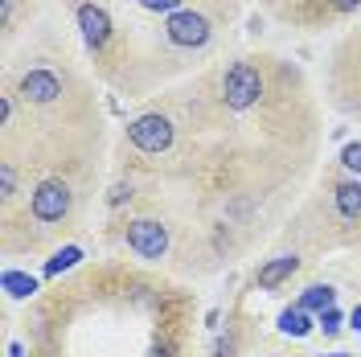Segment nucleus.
Masks as SVG:
<instances>
[{"mask_svg":"<svg viewBox=\"0 0 361 357\" xmlns=\"http://www.w3.org/2000/svg\"><path fill=\"white\" fill-rule=\"evenodd\" d=\"M222 99L230 111H247L255 107L259 99H263V78H259V70L247 66V62H238V66L226 70V83H222Z\"/></svg>","mask_w":361,"mask_h":357,"instance_id":"1","label":"nucleus"},{"mask_svg":"<svg viewBox=\"0 0 361 357\" xmlns=\"http://www.w3.org/2000/svg\"><path fill=\"white\" fill-rule=\"evenodd\" d=\"M128 135L140 152H169L173 148V123L164 115H140L128 123Z\"/></svg>","mask_w":361,"mask_h":357,"instance_id":"2","label":"nucleus"},{"mask_svg":"<svg viewBox=\"0 0 361 357\" xmlns=\"http://www.w3.org/2000/svg\"><path fill=\"white\" fill-rule=\"evenodd\" d=\"M164 33H169V42L180 45V49H202L209 42V21H205L202 13H193V8H180L173 13L169 21H164Z\"/></svg>","mask_w":361,"mask_h":357,"instance_id":"3","label":"nucleus"},{"mask_svg":"<svg viewBox=\"0 0 361 357\" xmlns=\"http://www.w3.org/2000/svg\"><path fill=\"white\" fill-rule=\"evenodd\" d=\"M70 214V189L62 181H42L33 189V218L42 222H62Z\"/></svg>","mask_w":361,"mask_h":357,"instance_id":"4","label":"nucleus"},{"mask_svg":"<svg viewBox=\"0 0 361 357\" xmlns=\"http://www.w3.org/2000/svg\"><path fill=\"white\" fill-rule=\"evenodd\" d=\"M128 246H132L140 259H160L169 250V230L152 218H140V222L128 226Z\"/></svg>","mask_w":361,"mask_h":357,"instance_id":"5","label":"nucleus"},{"mask_svg":"<svg viewBox=\"0 0 361 357\" xmlns=\"http://www.w3.org/2000/svg\"><path fill=\"white\" fill-rule=\"evenodd\" d=\"M78 29H82V37H87L90 49H103L107 37H111V17L99 4H82L78 8Z\"/></svg>","mask_w":361,"mask_h":357,"instance_id":"6","label":"nucleus"},{"mask_svg":"<svg viewBox=\"0 0 361 357\" xmlns=\"http://www.w3.org/2000/svg\"><path fill=\"white\" fill-rule=\"evenodd\" d=\"M58 95H62V83H58V74H49V70H29L21 78L25 103H54Z\"/></svg>","mask_w":361,"mask_h":357,"instance_id":"7","label":"nucleus"},{"mask_svg":"<svg viewBox=\"0 0 361 357\" xmlns=\"http://www.w3.org/2000/svg\"><path fill=\"white\" fill-rule=\"evenodd\" d=\"M295 267H300V259H295V255H279V259H271L267 267H259V288H279Z\"/></svg>","mask_w":361,"mask_h":357,"instance_id":"8","label":"nucleus"},{"mask_svg":"<svg viewBox=\"0 0 361 357\" xmlns=\"http://www.w3.org/2000/svg\"><path fill=\"white\" fill-rule=\"evenodd\" d=\"M300 308L304 313H329V308H337V291L329 288V284H312L300 296Z\"/></svg>","mask_w":361,"mask_h":357,"instance_id":"9","label":"nucleus"},{"mask_svg":"<svg viewBox=\"0 0 361 357\" xmlns=\"http://www.w3.org/2000/svg\"><path fill=\"white\" fill-rule=\"evenodd\" d=\"M337 210L349 218V222H361V185H357V181L337 185Z\"/></svg>","mask_w":361,"mask_h":357,"instance_id":"10","label":"nucleus"},{"mask_svg":"<svg viewBox=\"0 0 361 357\" xmlns=\"http://www.w3.org/2000/svg\"><path fill=\"white\" fill-rule=\"evenodd\" d=\"M279 329H283L288 337H308V333H312V316L295 304V308H288V313L279 316Z\"/></svg>","mask_w":361,"mask_h":357,"instance_id":"11","label":"nucleus"},{"mask_svg":"<svg viewBox=\"0 0 361 357\" xmlns=\"http://www.w3.org/2000/svg\"><path fill=\"white\" fill-rule=\"evenodd\" d=\"M4 291H8V296H17V300H25V296H33V291H37V279H33L29 271H4Z\"/></svg>","mask_w":361,"mask_h":357,"instance_id":"12","label":"nucleus"},{"mask_svg":"<svg viewBox=\"0 0 361 357\" xmlns=\"http://www.w3.org/2000/svg\"><path fill=\"white\" fill-rule=\"evenodd\" d=\"M82 259V246H62L54 259H49V267H45V275H62V271H70L74 263Z\"/></svg>","mask_w":361,"mask_h":357,"instance_id":"13","label":"nucleus"},{"mask_svg":"<svg viewBox=\"0 0 361 357\" xmlns=\"http://www.w3.org/2000/svg\"><path fill=\"white\" fill-rule=\"evenodd\" d=\"M341 164H345L349 173H357V177H361V144H345V152H341Z\"/></svg>","mask_w":361,"mask_h":357,"instance_id":"14","label":"nucleus"},{"mask_svg":"<svg viewBox=\"0 0 361 357\" xmlns=\"http://www.w3.org/2000/svg\"><path fill=\"white\" fill-rule=\"evenodd\" d=\"M140 4H144L148 13H169V17L180 13V0H140Z\"/></svg>","mask_w":361,"mask_h":357,"instance_id":"15","label":"nucleus"},{"mask_svg":"<svg viewBox=\"0 0 361 357\" xmlns=\"http://www.w3.org/2000/svg\"><path fill=\"white\" fill-rule=\"evenodd\" d=\"M320 329H324V333H337V329H341V313H337V308L320 313Z\"/></svg>","mask_w":361,"mask_h":357,"instance_id":"16","label":"nucleus"},{"mask_svg":"<svg viewBox=\"0 0 361 357\" xmlns=\"http://www.w3.org/2000/svg\"><path fill=\"white\" fill-rule=\"evenodd\" d=\"M0 189H4V201L13 198V169H8V164L0 169Z\"/></svg>","mask_w":361,"mask_h":357,"instance_id":"17","label":"nucleus"},{"mask_svg":"<svg viewBox=\"0 0 361 357\" xmlns=\"http://www.w3.org/2000/svg\"><path fill=\"white\" fill-rule=\"evenodd\" d=\"M123 198H132V185H115V189H111V198H107V201H111V205H119Z\"/></svg>","mask_w":361,"mask_h":357,"instance_id":"18","label":"nucleus"},{"mask_svg":"<svg viewBox=\"0 0 361 357\" xmlns=\"http://www.w3.org/2000/svg\"><path fill=\"white\" fill-rule=\"evenodd\" d=\"M361 0H333V8H341V13H353Z\"/></svg>","mask_w":361,"mask_h":357,"instance_id":"19","label":"nucleus"},{"mask_svg":"<svg viewBox=\"0 0 361 357\" xmlns=\"http://www.w3.org/2000/svg\"><path fill=\"white\" fill-rule=\"evenodd\" d=\"M8 357H25V349H21V345H17V341L8 345Z\"/></svg>","mask_w":361,"mask_h":357,"instance_id":"20","label":"nucleus"},{"mask_svg":"<svg viewBox=\"0 0 361 357\" xmlns=\"http://www.w3.org/2000/svg\"><path fill=\"white\" fill-rule=\"evenodd\" d=\"M13 21V0H4V25Z\"/></svg>","mask_w":361,"mask_h":357,"instance_id":"21","label":"nucleus"},{"mask_svg":"<svg viewBox=\"0 0 361 357\" xmlns=\"http://www.w3.org/2000/svg\"><path fill=\"white\" fill-rule=\"evenodd\" d=\"M349 320H353V329H361V308H353V316H349Z\"/></svg>","mask_w":361,"mask_h":357,"instance_id":"22","label":"nucleus"},{"mask_svg":"<svg viewBox=\"0 0 361 357\" xmlns=\"http://www.w3.org/2000/svg\"><path fill=\"white\" fill-rule=\"evenodd\" d=\"M329 357H349V353H329Z\"/></svg>","mask_w":361,"mask_h":357,"instance_id":"23","label":"nucleus"},{"mask_svg":"<svg viewBox=\"0 0 361 357\" xmlns=\"http://www.w3.org/2000/svg\"><path fill=\"white\" fill-rule=\"evenodd\" d=\"M152 357H164V353H152Z\"/></svg>","mask_w":361,"mask_h":357,"instance_id":"24","label":"nucleus"}]
</instances>
